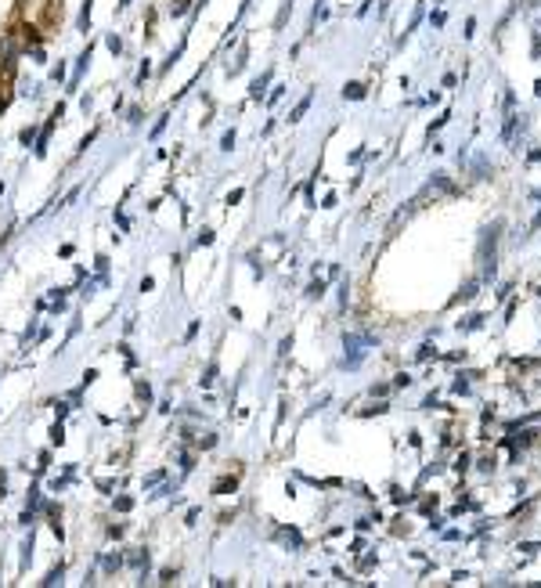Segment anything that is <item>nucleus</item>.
<instances>
[{
	"label": "nucleus",
	"instance_id": "obj_17",
	"mask_svg": "<svg viewBox=\"0 0 541 588\" xmlns=\"http://www.w3.org/2000/svg\"><path fill=\"white\" fill-rule=\"evenodd\" d=\"M94 379H98V368H87V372H83V386H90Z\"/></svg>",
	"mask_w": 541,
	"mask_h": 588
},
{
	"label": "nucleus",
	"instance_id": "obj_5",
	"mask_svg": "<svg viewBox=\"0 0 541 588\" xmlns=\"http://www.w3.org/2000/svg\"><path fill=\"white\" fill-rule=\"evenodd\" d=\"M61 574H65V567L58 563V567H54V570H51L47 577H43V584H58V581H61Z\"/></svg>",
	"mask_w": 541,
	"mask_h": 588
},
{
	"label": "nucleus",
	"instance_id": "obj_16",
	"mask_svg": "<svg viewBox=\"0 0 541 588\" xmlns=\"http://www.w3.org/2000/svg\"><path fill=\"white\" fill-rule=\"evenodd\" d=\"M116 509H119V512H130L133 502H130V498H116Z\"/></svg>",
	"mask_w": 541,
	"mask_h": 588
},
{
	"label": "nucleus",
	"instance_id": "obj_19",
	"mask_svg": "<svg viewBox=\"0 0 541 588\" xmlns=\"http://www.w3.org/2000/svg\"><path fill=\"white\" fill-rule=\"evenodd\" d=\"M238 202H242V188H238V191H231V195H228V206H238Z\"/></svg>",
	"mask_w": 541,
	"mask_h": 588
},
{
	"label": "nucleus",
	"instance_id": "obj_2",
	"mask_svg": "<svg viewBox=\"0 0 541 588\" xmlns=\"http://www.w3.org/2000/svg\"><path fill=\"white\" fill-rule=\"evenodd\" d=\"M87 61H90V47H87V51H83V54H80V61H76V73H73V87H76V83H80V73H83V69H87Z\"/></svg>",
	"mask_w": 541,
	"mask_h": 588
},
{
	"label": "nucleus",
	"instance_id": "obj_12",
	"mask_svg": "<svg viewBox=\"0 0 541 588\" xmlns=\"http://www.w3.org/2000/svg\"><path fill=\"white\" fill-rule=\"evenodd\" d=\"M198 245H213V231H210V228L198 231Z\"/></svg>",
	"mask_w": 541,
	"mask_h": 588
},
{
	"label": "nucleus",
	"instance_id": "obj_20",
	"mask_svg": "<svg viewBox=\"0 0 541 588\" xmlns=\"http://www.w3.org/2000/svg\"><path fill=\"white\" fill-rule=\"evenodd\" d=\"M126 4H130V0H119V8H126Z\"/></svg>",
	"mask_w": 541,
	"mask_h": 588
},
{
	"label": "nucleus",
	"instance_id": "obj_10",
	"mask_svg": "<svg viewBox=\"0 0 541 588\" xmlns=\"http://www.w3.org/2000/svg\"><path fill=\"white\" fill-rule=\"evenodd\" d=\"M123 567V556H108L105 559V570H119Z\"/></svg>",
	"mask_w": 541,
	"mask_h": 588
},
{
	"label": "nucleus",
	"instance_id": "obj_7",
	"mask_svg": "<svg viewBox=\"0 0 541 588\" xmlns=\"http://www.w3.org/2000/svg\"><path fill=\"white\" fill-rule=\"evenodd\" d=\"M267 80H270L267 73H263L260 80H253V98H260V94H263V87H267Z\"/></svg>",
	"mask_w": 541,
	"mask_h": 588
},
{
	"label": "nucleus",
	"instance_id": "obj_18",
	"mask_svg": "<svg viewBox=\"0 0 541 588\" xmlns=\"http://www.w3.org/2000/svg\"><path fill=\"white\" fill-rule=\"evenodd\" d=\"M51 440H54V444H61V440H65V429H61V426H54V429H51Z\"/></svg>",
	"mask_w": 541,
	"mask_h": 588
},
{
	"label": "nucleus",
	"instance_id": "obj_1",
	"mask_svg": "<svg viewBox=\"0 0 541 588\" xmlns=\"http://www.w3.org/2000/svg\"><path fill=\"white\" fill-rule=\"evenodd\" d=\"M51 130H54V119H51L47 126L40 130V141H36V155H40V159H43V155H47V141H51Z\"/></svg>",
	"mask_w": 541,
	"mask_h": 588
},
{
	"label": "nucleus",
	"instance_id": "obj_14",
	"mask_svg": "<svg viewBox=\"0 0 541 588\" xmlns=\"http://www.w3.org/2000/svg\"><path fill=\"white\" fill-rule=\"evenodd\" d=\"M108 51L119 54V51H123V40H119V36H108Z\"/></svg>",
	"mask_w": 541,
	"mask_h": 588
},
{
	"label": "nucleus",
	"instance_id": "obj_3",
	"mask_svg": "<svg viewBox=\"0 0 541 588\" xmlns=\"http://www.w3.org/2000/svg\"><path fill=\"white\" fill-rule=\"evenodd\" d=\"M307 108H310V94H307V98H303L296 108H292V116H289V119H292V123H296V119H303V112H307Z\"/></svg>",
	"mask_w": 541,
	"mask_h": 588
},
{
	"label": "nucleus",
	"instance_id": "obj_11",
	"mask_svg": "<svg viewBox=\"0 0 541 588\" xmlns=\"http://www.w3.org/2000/svg\"><path fill=\"white\" fill-rule=\"evenodd\" d=\"M33 138H36V126H26V130H22V145H26V148L33 145Z\"/></svg>",
	"mask_w": 541,
	"mask_h": 588
},
{
	"label": "nucleus",
	"instance_id": "obj_4",
	"mask_svg": "<svg viewBox=\"0 0 541 588\" xmlns=\"http://www.w3.org/2000/svg\"><path fill=\"white\" fill-rule=\"evenodd\" d=\"M217 494H224V491H235V477H224V480H217V487H213Z\"/></svg>",
	"mask_w": 541,
	"mask_h": 588
},
{
	"label": "nucleus",
	"instance_id": "obj_13",
	"mask_svg": "<svg viewBox=\"0 0 541 588\" xmlns=\"http://www.w3.org/2000/svg\"><path fill=\"white\" fill-rule=\"evenodd\" d=\"M138 397H141V401H152V386H148V382H138Z\"/></svg>",
	"mask_w": 541,
	"mask_h": 588
},
{
	"label": "nucleus",
	"instance_id": "obj_21",
	"mask_svg": "<svg viewBox=\"0 0 541 588\" xmlns=\"http://www.w3.org/2000/svg\"><path fill=\"white\" fill-rule=\"evenodd\" d=\"M0 191H4V184H0Z\"/></svg>",
	"mask_w": 541,
	"mask_h": 588
},
{
	"label": "nucleus",
	"instance_id": "obj_15",
	"mask_svg": "<svg viewBox=\"0 0 541 588\" xmlns=\"http://www.w3.org/2000/svg\"><path fill=\"white\" fill-rule=\"evenodd\" d=\"M163 130H166V116H163V119H155V126H152V138H159Z\"/></svg>",
	"mask_w": 541,
	"mask_h": 588
},
{
	"label": "nucleus",
	"instance_id": "obj_9",
	"mask_svg": "<svg viewBox=\"0 0 541 588\" xmlns=\"http://www.w3.org/2000/svg\"><path fill=\"white\" fill-rule=\"evenodd\" d=\"M213 379H217V365H210V368H206V375H202L198 382H202V386H213Z\"/></svg>",
	"mask_w": 541,
	"mask_h": 588
},
{
	"label": "nucleus",
	"instance_id": "obj_6",
	"mask_svg": "<svg viewBox=\"0 0 541 588\" xmlns=\"http://www.w3.org/2000/svg\"><path fill=\"white\" fill-rule=\"evenodd\" d=\"M343 94H347V98H354V101H357V98H365V87H361V83H350V87H347V90H343Z\"/></svg>",
	"mask_w": 541,
	"mask_h": 588
},
{
	"label": "nucleus",
	"instance_id": "obj_8",
	"mask_svg": "<svg viewBox=\"0 0 541 588\" xmlns=\"http://www.w3.org/2000/svg\"><path fill=\"white\" fill-rule=\"evenodd\" d=\"M220 148H224V152H231V148H235V130H228V134L220 138Z\"/></svg>",
	"mask_w": 541,
	"mask_h": 588
}]
</instances>
